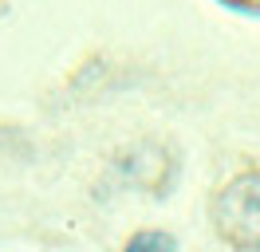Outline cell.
Returning a JSON list of instances; mask_svg holds the SVG:
<instances>
[{
  "instance_id": "cell-3",
  "label": "cell",
  "mask_w": 260,
  "mask_h": 252,
  "mask_svg": "<svg viewBox=\"0 0 260 252\" xmlns=\"http://www.w3.org/2000/svg\"><path fill=\"white\" fill-rule=\"evenodd\" d=\"M256 4H260V0H256Z\"/></svg>"
},
{
  "instance_id": "cell-2",
  "label": "cell",
  "mask_w": 260,
  "mask_h": 252,
  "mask_svg": "<svg viewBox=\"0 0 260 252\" xmlns=\"http://www.w3.org/2000/svg\"><path fill=\"white\" fill-rule=\"evenodd\" d=\"M122 252H178V240L166 229H142L122 244Z\"/></svg>"
},
{
  "instance_id": "cell-1",
  "label": "cell",
  "mask_w": 260,
  "mask_h": 252,
  "mask_svg": "<svg viewBox=\"0 0 260 252\" xmlns=\"http://www.w3.org/2000/svg\"><path fill=\"white\" fill-rule=\"evenodd\" d=\"M213 229L233 252H260V170L233 177L213 197Z\"/></svg>"
}]
</instances>
